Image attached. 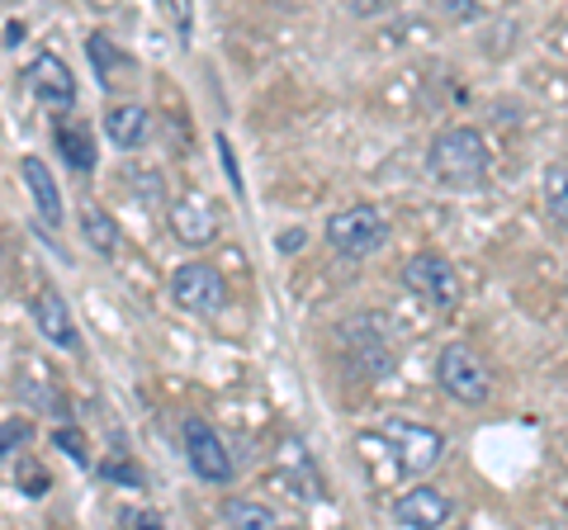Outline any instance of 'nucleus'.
<instances>
[{"instance_id": "nucleus-1", "label": "nucleus", "mask_w": 568, "mask_h": 530, "mask_svg": "<svg viewBox=\"0 0 568 530\" xmlns=\"http://www.w3.org/2000/svg\"><path fill=\"white\" fill-rule=\"evenodd\" d=\"M488 166H493L488 143H484V133H478V129H469V123L440 129L432 137V147H426V171H432L446 190H459V194L484 190Z\"/></svg>"}, {"instance_id": "nucleus-2", "label": "nucleus", "mask_w": 568, "mask_h": 530, "mask_svg": "<svg viewBox=\"0 0 568 530\" xmlns=\"http://www.w3.org/2000/svg\"><path fill=\"white\" fill-rule=\"evenodd\" d=\"M375 436L388 446V455H394V465L403 473H426V469L440 465V455H446V436H440L436 427H422V421L388 417Z\"/></svg>"}, {"instance_id": "nucleus-3", "label": "nucleus", "mask_w": 568, "mask_h": 530, "mask_svg": "<svg viewBox=\"0 0 568 530\" xmlns=\"http://www.w3.org/2000/svg\"><path fill=\"white\" fill-rule=\"evenodd\" d=\"M327 242L342 256L365 261V256H375L379 246L388 242V218L379 214L375 204H351V208H342V214L327 218Z\"/></svg>"}, {"instance_id": "nucleus-4", "label": "nucleus", "mask_w": 568, "mask_h": 530, "mask_svg": "<svg viewBox=\"0 0 568 530\" xmlns=\"http://www.w3.org/2000/svg\"><path fill=\"white\" fill-rule=\"evenodd\" d=\"M436 379L440 388L455 398V402H465V408H478V402H488L493 394V379H488V365L474 356L469 346H446L440 350V360H436Z\"/></svg>"}, {"instance_id": "nucleus-5", "label": "nucleus", "mask_w": 568, "mask_h": 530, "mask_svg": "<svg viewBox=\"0 0 568 530\" xmlns=\"http://www.w3.org/2000/svg\"><path fill=\"white\" fill-rule=\"evenodd\" d=\"M171 298L194 317H213L227 308V279L213 271L209 261H185L181 271L171 275Z\"/></svg>"}, {"instance_id": "nucleus-6", "label": "nucleus", "mask_w": 568, "mask_h": 530, "mask_svg": "<svg viewBox=\"0 0 568 530\" xmlns=\"http://www.w3.org/2000/svg\"><path fill=\"white\" fill-rule=\"evenodd\" d=\"M403 289L417 294L422 304H432V308H455L459 304L455 265L446 256H436V252H422V256H413L403 265Z\"/></svg>"}, {"instance_id": "nucleus-7", "label": "nucleus", "mask_w": 568, "mask_h": 530, "mask_svg": "<svg viewBox=\"0 0 568 530\" xmlns=\"http://www.w3.org/2000/svg\"><path fill=\"white\" fill-rule=\"evenodd\" d=\"M185 455H190V469L200 473L204 483H233V455L223 450V440L209 421H200V417L185 421Z\"/></svg>"}, {"instance_id": "nucleus-8", "label": "nucleus", "mask_w": 568, "mask_h": 530, "mask_svg": "<svg viewBox=\"0 0 568 530\" xmlns=\"http://www.w3.org/2000/svg\"><path fill=\"white\" fill-rule=\"evenodd\" d=\"M24 85L48 104V110H71V104H77V77L67 72V62L58 52H39L24 72Z\"/></svg>"}, {"instance_id": "nucleus-9", "label": "nucleus", "mask_w": 568, "mask_h": 530, "mask_svg": "<svg viewBox=\"0 0 568 530\" xmlns=\"http://www.w3.org/2000/svg\"><path fill=\"white\" fill-rule=\"evenodd\" d=\"M450 511H455V502L446 498V492L413 488V492H403V498L394 502V521L403 530H436V526L450 521Z\"/></svg>"}, {"instance_id": "nucleus-10", "label": "nucleus", "mask_w": 568, "mask_h": 530, "mask_svg": "<svg viewBox=\"0 0 568 530\" xmlns=\"http://www.w3.org/2000/svg\"><path fill=\"white\" fill-rule=\"evenodd\" d=\"M171 237L185 242V246H204L219 237V208H213L209 200H200V194H190V200H181L171 208Z\"/></svg>"}, {"instance_id": "nucleus-11", "label": "nucleus", "mask_w": 568, "mask_h": 530, "mask_svg": "<svg viewBox=\"0 0 568 530\" xmlns=\"http://www.w3.org/2000/svg\"><path fill=\"white\" fill-rule=\"evenodd\" d=\"M33 323H39V332L52 346L81 350V332H77V323H71V308H67V298L58 289H43L39 298H33Z\"/></svg>"}, {"instance_id": "nucleus-12", "label": "nucleus", "mask_w": 568, "mask_h": 530, "mask_svg": "<svg viewBox=\"0 0 568 530\" xmlns=\"http://www.w3.org/2000/svg\"><path fill=\"white\" fill-rule=\"evenodd\" d=\"M85 58H91L104 91H119V85H129L138 77V62L123 48H114L110 33H91V39H85Z\"/></svg>"}, {"instance_id": "nucleus-13", "label": "nucleus", "mask_w": 568, "mask_h": 530, "mask_svg": "<svg viewBox=\"0 0 568 530\" xmlns=\"http://www.w3.org/2000/svg\"><path fill=\"white\" fill-rule=\"evenodd\" d=\"M104 137H110L114 147H123V152L142 147L148 143V110H142L138 100L110 104V110H104Z\"/></svg>"}, {"instance_id": "nucleus-14", "label": "nucleus", "mask_w": 568, "mask_h": 530, "mask_svg": "<svg viewBox=\"0 0 568 530\" xmlns=\"http://www.w3.org/2000/svg\"><path fill=\"white\" fill-rule=\"evenodd\" d=\"M20 175H24V185L33 194V208H39V218L43 223H62V190H58V181H52L48 162H39V156H24Z\"/></svg>"}, {"instance_id": "nucleus-15", "label": "nucleus", "mask_w": 568, "mask_h": 530, "mask_svg": "<svg viewBox=\"0 0 568 530\" xmlns=\"http://www.w3.org/2000/svg\"><path fill=\"white\" fill-rule=\"evenodd\" d=\"M81 233H85V242H91L100 256H114L119 252V223L104 214V208H95V204L85 208V214H81Z\"/></svg>"}, {"instance_id": "nucleus-16", "label": "nucleus", "mask_w": 568, "mask_h": 530, "mask_svg": "<svg viewBox=\"0 0 568 530\" xmlns=\"http://www.w3.org/2000/svg\"><path fill=\"white\" fill-rule=\"evenodd\" d=\"M223 526H252V530H271V526H280V517L265 502H246V498H227L223 502Z\"/></svg>"}, {"instance_id": "nucleus-17", "label": "nucleus", "mask_w": 568, "mask_h": 530, "mask_svg": "<svg viewBox=\"0 0 568 530\" xmlns=\"http://www.w3.org/2000/svg\"><path fill=\"white\" fill-rule=\"evenodd\" d=\"M52 137H58V152H62L77 171H91V166H95V143H91V133H85V129L58 123V133H52Z\"/></svg>"}, {"instance_id": "nucleus-18", "label": "nucleus", "mask_w": 568, "mask_h": 530, "mask_svg": "<svg viewBox=\"0 0 568 530\" xmlns=\"http://www.w3.org/2000/svg\"><path fill=\"white\" fill-rule=\"evenodd\" d=\"M545 208H549V218L568 227V162L545 166Z\"/></svg>"}, {"instance_id": "nucleus-19", "label": "nucleus", "mask_w": 568, "mask_h": 530, "mask_svg": "<svg viewBox=\"0 0 568 530\" xmlns=\"http://www.w3.org/2000/svg\"><path fill=\"white\" fill-rule=\"evenodd\" d=\"M52 440H58V450H67L77 465H91V455H85V436L81 431H71V427H62V431H52Z\"/></svg>"}, {"instance_id": "nucleus-20", "label": "nucleus", "mask_w": 568, "mask_h": 530, "mask_svg": "<svg viewBox=\"0 0 568 530\" xmlns=\"http://www.w3.org/2000/svg\"><path fill=\"white\" fill-rule=\"evenodd\" d=\"M29 440V421H20V417H10L6 427H0V459H6L14 446H24Z\"/></svg>"}, {"instance_id": "nucleus-21", "label": "nucleus", "mask_w": 568, "mask_h": 530, "mask_svg": "<svg viewBox=\"0 0 568 530\" xmlns=\"http://www.w3.org/2000/svg\"><path fill=\"white\" fill-rule=\"evenodd\" d=\"M440 10H446L450 20H459V24H469V20H478V14H484V6H478V0H440Z\"/></svg>"}, {"instance_id": "nucleus-22", "label": "nucleus", "mask_w": 568, "mask_h": 530, "mask_svg": "<svg viewBox=\"0 0 568 530\" xmlns=\"http://www.w3.org/2000/svg\"><path fill=\"white\" fill-rule=\"evenodd\" d=\"M104 479H119V483H129V488H142V473L133 465H123V459H110V465H100Z\"/></svg>"}, {"instance_id": "nucleus-23", "label": "nucleus", "mask_w": 568, "mask_h": 530, "mask_svg": "<svg viewBox=\"0 0 568 530\" xmlns=\"http://www.w3.org/2000/svg\"><path fill=\"white\" fill-rule=\"evenodd\" d=\"M119 521H123V526H162V517H156V511H133V507L119 511Z\"/></svg>"}, {"instance_id": "nucleus-24", "label": "nucleus", "mask_w": 568, "mask_h": 530, "mask_svg": "<svg viewBox=\"0 0 568 530\" xmlns=\"http://www.w3.org/2000/svg\"><path fill=\"white\" fill-rule=\"evenodd\" d=\"M156 6H162V10H175V24L190 29V6H185V0H156Z\"/></svg>"}, {"instance_id": "nucleus-25", "label": "nucleus", "mask_w": 568, "mask_h": 530, "mask_svg": "<svg viewBox=\"0 0 568 530\" xmlns=\"http://www.w3.org/2000/svg\"><path fill=\"white\" fill-rule=\"evenodd\" d=\"M275 246H280V252H298V246H304V233H280Z\"/></svg>"}]
</instances>
